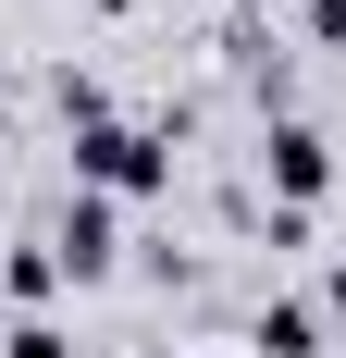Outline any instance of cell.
I'll use <instances>...</instances> for the list:
<instances>
[{"mask_svg":"<svg viewBox=\"0 0 346 358\" xmlns=\"http://www.w3.org/2000/svg\"><path fill=\"white\" fill-rule=\"evenodd\" d=\"M74 185H87V198H161L173 148L148 136V124H87V136H74Z\"/></svg>","mask_w":346,"mask_h":358,"instance_id":"obj_1","label":"cell"},{"mask_svg":"<svg viewBox=\"0 0 346 358\" xmlns=\"http://www.w3.org/2000/svg\"><path fill=\"white\" fill-rule=\"evenodd\" d=\"M260 173H272V210H321L334 198V136L310 111H284V124H260Z\"/></svg>","mask_w":346,"mask_h":358,"instance_id":"obj_2","label":"cell"},{"mask_svg":"<svg viewBox=\"0 0 346 358\" xmlns=\"http://www.w3.org/2000/svg\"><path fill=\"white\" fill-rule=\"evenodd\" d=\"M50 259H62L74 285H111V259H124V222H111V198H87V185H74L62 210H50Z\"/></svg>","mask_w":346,"mask_h":358,"instance_id":"obj_3","label":"cell"},{"mask_svg":"<svg viewBox=\"0 0 346 358\" xmlns=\"http://www.w3.org/2000/svg\"><path fill=\"white\" fill-rule=\"evenodd\" d=\"M0 296H13L25 322H50V296H62V259H50V235H25V248L0 259Z\"/></svg>","mask_w":346,"mask_h":358,"instance_id":"obj_4","label":"cell"},{"mask_svg":"<svg viewBox=\"0 0 346 358\" xmlns=\"http://www.w3.org/2000/svg\"><path fill=\"white\" fill-rule=\"evenodd\" d=\"M247 346H260V358H321V309H310V296H272V309L247 322Z\"/></svg>","mask_w":346,"mask_h":358,"instance_id":"obj_5","label":"cell"},{"mask_svg":"<svg viewBox=\"0 0 346 358\" xmlns=\"http://www.w3.org/2000/svg\"><path fill=\"white\" fill-rule=\"evenodd\" d=\"M0 358H74V334H62V322H13V334H0Z\"/></svg>","mask_w":346,"mask_h":358,"instance_id":"obj_6","label":"cell"},{"mask_svg":"<svg viewBox=\"0 0 346 358\" xmlns=\"http://www.w3.org/2000/svg\"><path fill=\"white\" fill-rule=\"evenodd\" d=\"M310 37H321V50H346V0H310Z\"/></svg>","mask_w":346,"mask_h":358,"instance_id":"obj_7","label":"cell"},{"mask_svg":"<svg viewBox=\"0 0 346 358\" xmlns=\"http://www.w3.org/2000/svg\"><path fill=\"white\" fill-rule=\"evenodd\" d=\"M321 309H334V322H346V272H334V296H321Z\"/></svg>","mask_w":346,"mask_h":358,"instance_id":"obj_8","label":"cell"},{"mask_svg":"<svg viewBox=\"0 0 346 358\" xmlns=\"http://www.w3.org/2000/svg\"><path fill=\"white\" fill-rule=\"evenodd\" d=\"M99 13H137V0H99Z\"/></svg>","mask_w":346,"mask_h":358,"instance_id":"obj_9","label":"cell"},{"mask_svg":"<svg viewBox=\"0 0 346 358\" xmlns=\"http://www.w3.org/2000/svg\"><path fill=\"white\" fill-rule=\"evenodd\" d=\"M0 136H13V99H0Z\"/></svg>","mask_w":346,"mask_h":358,"instance_id":"obj_10","label":"cell"},{"mask_svg":"<svg viewBox=\"0 0 346 358\" xmlns=\"http://www.w3.org/2000/svg\"><path fill=\"white\" fill-rule=\"evenodd\" d=\"M235 13H260V0H235Z\"/></svg>","mask_w":346,"mask_h":358,"instance_id":"obj_11","label":"cell"}]
</instances>
